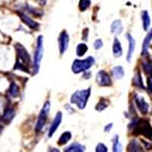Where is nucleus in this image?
<instances>
[{
	"label": "nucleus",
	"mask_w": 152,
	"mask_h": 152,
	"mask_svg": "<svg viewBox=\"0 0 152 152\" xmlns=\"http://www.w3.org/2000/svg\"><path fill=\"white\" fill-rule=\"evenodd\" d=\"M58 42H59V51H60V53L62 55V54L65 53V52L68 49L69 43V36L66 31H63L59 34Z\"/></svg>",
	"instance_id": "obj_8"
},
{
	"label": "nucleus",
	"mask_w": 152,
	"mask_h": 152,
	"mask_svg": "<svg viewBox=\"0 0 152 152\" xmlns=\"http://www.w3.org/2000/svg\"><path fill=\"white\" fill-rule=\"evenodd\" d=\"M50 101H47L44 104L43 108L40 110V114L38 116L37 122L36 125V131L37 132L41 131L43 128L45 126L46 123H47V119L48 117L49 113H50Z\"/></svg>",
	"instance_id": "obj_5"
},
{
	"label": "nucleus",
	"mask_w": 152,
	"mask_h": 152,
	"mask_svg": "<svg viewBox=\"0 0 152 152\" xmlns=\"http://www.w3.org/2000/svg\"><path fill=\"white\" fill-rule=\"evenodd\" d=\"M113 123H110V124L107 125V126H105V128H104V132H109L111 130V129L113 128Z\"/></svg>",
	"instance_id": "obj_33"
},
{
	"label": "nucleus",
	"mask_w": 152,
	"mask_h": 152,
	"mask_svg": "<svg viewBox=\"0 0 152 152\" xmlns=\"http://www.w3.org/2000/svg\"><path fill=\"white\" fill-rule=\"evenodd\" d=\"M129 151H142V148L136 140H132L127 147Z\"/></svg>",
	"instance_id": "obj_19"
},
{
	"label": "nucleus",
	"mask_w": 152,
	"mask_h": 152,
	"mask_svg": "<svg viewBox=\"0 0 152 152\" xmlns=\"http://www.w3.org/2000/svg\"><path fill=\"white\" fill-rule=\"evenodd\" d=\"M130 126L132 127L135 135H142L148 139L152 138V128L148 120L135 119L133 120Z\"/></svg>",
	"instance_id": "obj_1"
},
{
	"label": "nucleus",
	"mask_w": 152,
	"mask_h": 152,
	"mask_svg": "<svg viewBox=\"0 0 152 152\" xmlns=\"http://www.w3.org/2000/svg\"><path fill=\"white\" fill-rule=\"evenodd\" d=\"M113 74L114 77L116 78V79H121L123 78V76L125 75L124 69L122 66H115V67L113 69Z\"/></svg>",
	"instance_id": "obj_18"
},
{
	"label": "nucleus",
	"mask_w": 152,
	"mask_h": 152,
	"mask_svg": "<svg viewBox=\"0 0 152 152\" xmlns=\"http://www.w3.org/2000/svg\"><path fill=\"white\" fill-rule=\"evenodd\" d=\"M19 16L21 18V20L23 21V22L25 24H27L30 28L31 29H37L39 28V24L36 21H34L33 19L30 18L29 16L27 15L24 14V13H18Z\"/></svg>",
	"instance_id": "obj_12"
},
{
	"label": "nucleus",
	"mask_w": 152,
	"mask_h": 152,
	"mask_svg": "<svg viewBox=\"0 0 152 152\" xmlns=\"http://www.w3.org/2000/svg\"><path fill=\"white\" fill-rule=\"evenodd\" d=\"M96 81L97 84L101 87H109L112 85L110 77L108 73H107L104 70H100L97 72Z\"/></svg>",
	"instance_id": "obj_7"
},
{
	"label": "nucleus",
	"mask_w": 152,
	"mask_h": 152,
	"mask_svg": "<svg viewBox=\"0 0 152 152\" xmlns=\"http://www.w3.org/2000/svg\"><path fill=\"white\" fill-rule=\"evenodd\" d=\"M133 85L135 86L138 87V88H142L145 89V86L143 85V81H142V76L139 72H137L136 74L135 75V77L133 78Z\"/></svg>",
	"instance_id": "obj_20"
},
{
	"label": "nucleus",
	"mask_w": 152,
	"mask_h": 152,
	"mask_svg": "<svg viewBox=\"0 0 152 152\" xmlns=\"http://www.w3.org/2000/svg\"><path fill=\"white\" fill-rule=\"evenodd\" d=\"M91 0H80L79 2V9L81 12H84V11L87 10L88 8L90 7Z\"/></svg>",
	"instance_id": "obj_28"
},
{
	"label": "nucleus",
	"mask_w": 152,
	"mask_h": 152,
	"mask_svg": "<svg viewBox=\"0 0 152 152\" xmlns=\"http://www.w3.org/2000/svg\"><path fill=\"white\" fill-rule=\"evenodd\" d=\"M2 130H3V127H2V126H1V125H0V133L2 132Z\"/></svg>",
	"instance_id": "obj_35"
},
{
	"label": "nucleus",
	"mask_w": 152,
	"mask_h": 152,
	"mask_svg": "<svg viewBox=\"0 0 152 152\" xmlns=\"http://www.w3.org/2000/svg\"><path fill=\"white\" fill-rule=\"evenodd\" d=\"M142 21H143V28L145 31L148 29L151 24V19L147 11L142 12Z\"/></svg>",
	"instance_id": "obj_24"
},
{
	"label": "nucleus",
	"mask_w": 152,
	"mask_h": 152,
	"mask_svg": "<svg viewBox=\"0 0 152 152\" xmlns=\"http://www.w3.org/2000/svg\"><path fill=\"white\" fill-rule=\"evenodd\" d=\"M15 49L17 51L18 59H21V62L25 64H30L31 63V56L25 47L20 43H17L15 45Z\"/></svg>",
	"instance_id": "obj_6"
},
{
	"label": "nucleus",
	"mask_w": 152,
	"mask_h": 152,
	"mask_svg": "<svg viewBox=\"0 0 152 152\" xmlns=\"http://www.w3.org/2000/svg\"><path fill=\"white\" fill-rule=\"evenodd\" d=\"M113 53L115 57H120L123 54V49L121 47V43L117 38L114 39L113 43Z\"/></svg>",
	"instance_id": "obj_15"
},
{
	"label": "nucleus",
	"mask_w": 152,
	"mask_h": 152,
	"mask_svg": "<svg viewBox=\"0 0 152 152\" xmlns=\"http://www.w3.org/2000/svg\"><path fill=\"white\" fill-rule=\"evenodd\" d=\"M123 24L120 20H116L111 24V32L115 34H120L123 31Z\"/></svg>",
	"instance_id": "obj_17"
},
{
	"label": "nucleus",
	"mask_w": 152,
	"mask_h": 152,
	"mask_svg": "<svg viewBox=\"0 0 152 152\" xmlns=\"http://www.w3.org/2000/svg\"><path fill=\"white\" fill-rule=\"evenodd\" d=\"M126 37L127 38V40L129 41V50H128V53H127V56H126V59L129 62L131 61L133 53L135 51V41L134 40V38L132 37L130 34H126Z\"/></svg>",
	"instance_id": "obj_11"
},
{
	"label": "nucleus",
	"mask_w": 152,
	"mask_h": 152,
	"mask_svg": "<svg viewBox=\"0 0 152 152\" xmlns=\"http://www.w3.org/2000/svg\"><path fill=\"white\" fill-rule=\"evenodd\" d=\"M96 151L97 152H107L108 151V148L107 146L103 143H99L96 147Z\"/></svg>",
	"instance_id": "obj_30"
},
{
	"label": "nucleus",
	"mask_w": 152,
	"mask_h": 152,
	"mask_svg": "<svg viewBox=\"0 0 152 152\" xmlns=\"http://www.w3.org/2000/svg\"><path fill=\"white\" fill-rule=\"evenodd\" d=\"M94 59L92 56L88 57L85 59H75L73 62L72 70L75 74H78L82 72H85L90 69L94 64Z\"/></svg>",
	"instance_id": "obj_3"
},
{
	"label": "nucleus",
	"mask_w": 152,
	"mask_h": 152,
	"mask_svg": "<svg viewBox=\"0 0 152 152\" xmlns=\"http://www.w3.org/2000/svg\"><path fill=\"white\" fill-rule=\"evenodd\" d=\"M62 113L58 112L56 115L55 118H54V120L53 121L52 124H51V126H50V129H49V132H48L49 138H51V137L53 135L54 133L56 132L57 129L59 128V125H60L61 122H62Z\"/></svg>",
	"instance_id": "obj_10"
},
{
	"label": "nucleus",
	"mask_w": 152,
	"mask_h": 152,
	"mask_svg": "<svg viewBox=\"0 0 152 152\" xmlns=\"http://www.w3.org/2000/svg\"><path fill=\"white\" fill-rule=\"evenodd\" d=\"M134 99H135V104H136L137 107H138V110L140 111L141 113L146 114L148 110L149 105L146 101L145 100L144 97L142 96L138 95V94H135L134 96Z\"/></svg>",
	"instance_id": "obj_9"
},
{
	"label": "nucleus",
	"mask_w": 152,
	"mask_h": 152,
	"mask_svg": "<svg viewBox=\"0 0 152 152\" xmlns=\"http://www.w3.org/2000/svg\"><path fill=\"white\" fill-rule=\"evenodd\" d=\"M43 53V36H39L37 41V47L34 53V68L35 73L39 72L40 66V62L42 60Z\"/></svg>",
	"instance_id": "obj_4"
},
{
	"label": "nucleus",
	"mask_w": 152,
	"mask_h": 152,
	"mask_svg": "<svg viewBox=\"0 0 152 152\" xmlns=\"http://www.w3.org/2000/svg\"><path fill=\"white\" fill-rule=\"evenodd\" d=\"M142 66H143L144 71L145 73L148 74L152 78V62L150 59H146L142 63Z\"/></svg>",
	"instance_id": "obj_25"
},
{
	"label": "nucleus",
	"mask_w": 152,
	"mask_h": 152,
	"mask_svg": "<svg viewBox=\"0 0 152 152\" xmlns=\"http://www.w3.org/2000/svg\"><path fill=\"white\" fill-rule=\"evenodd\" d=\"M9 94H10L11 97H17L19 96V88L15 83L12 82L10 85V88H9Z\"/></svg>",
	"instance_id": "obj_27"
},
{
	"label": "nucleus",
	"mask_w": 152,
	"mask_h": 152,
	"mask_svg": "<svg viewBox=\"0 0 152 152\" xmlns=\"http://www.w3.org/2000/svg\"><path fill=\"white\" fill-rule=\"evenodd\" d=\"M152 39V28L151 31L147 34V36L145 37V40H144L143 43H142V55L145 56L148 54V50L150 46L151 41Z\"/></svg>",
	"instance_id": "obj_14"
},
{
	"label": "nucleus",
	"mask_w": 152,
	"mask_h": 152,
	"mask_svg": "<svg viewBox=\"0 0 152 152\" xmlns=\"http://www.w3.org/2000/svg\"><path fill=\"white\" fill-rule=\"evenodd\" d=\"M122 149H123V147L119 142V135H116L113 139V151L115 152L122 151Z\"/></svg>",
	"instance_id": "obj_21"
},
{
	"label": "nucleus",
	"mask_w": 152,
	"mask_h": 152,
	"mask_svg": "<svg viewBox=\"0 0 152 152\" xmlns=\"http://www.w3.org/2000/svg\"><path fill=\"white\" fill-rule=\"evenodd\" d=\"M103 45H104V43H103L102 40H100V39H97L94 41V48L95 50H99V49L102 48Z\"/></svg>",
	"instance_id": "obj_31"
},
{
	"label": "nucleus",
	"mask_w": 152,
	"mask_h": 152,
	"mask_svg": "<svg viewBox=\"0 0 152 152\" xmlns=\"http://www.w3.org/2000/svg\"><path fill=\"white\" fill-rule=\"evenodd\" d=\"M109 100H107V99L101 98L100 100V101H99L98 104H97V106H96V110H97V111H99V112L103 111L109 106Z\"/></svg>",
	"instance_id": "obj_26"
},
{
	"label": "nucleus",
	"mask_w": 152,
	"mask_h": 152,
	"mask_svg": "<svg viewBox=\"0 0 152 152\" xmlns=\"http://www.w3.org/2000/svg\"><path fill=\"white\" fill-rule=\"evenodd\" d=\"M15 116V112L14 110L11 109V108L6 109L4 111L2 116H1V121L5 124H8L14 119Z\"/></svg>",
	"instance_id": "obj_13"
},
{
	"label": "nucleus",
	"mask_w": 152,
	"mask_h": 152,
	"mask_svg": "<svg viewBox=\"0 0 152 152\" xmlns=\"http://www.w3.org/2000/svg\"><path fill=\"white\" fill-rule=\"evenodd\" d=\"M88 47L85 43H79L76 48V54L79 57L83 56L88 51Z\"/></svg>",
	"instance_id": "obj_23"
},
{
	"label": "nucleus",
	"mask_w": 152,
	"mask_h": 152,
	"mask_svg": "<svg viewBox=\"0 0 152 152\" xmlns=\"http://www.w3.org/2000/svg\"><path fill=\"white\" fill-rule=\"evenodd\" d=\"M37 1H39L40 3H42V5H44V4H45V0H37Z\"/></svg>",
	"instance_id": "obj_34"
},
{
	"label": "nucleus",
	"mask_w": 152,
	"mask_h": 152,
	"mask_svg": "<svg viewBox=\"0 0 152 152\" xmlns=\"http://www.w3.org/2000/svg\"><path fill=\"white\" fill-rule=\"evenodd\" d=\"M72 138V134L70 132H66L62 133V135L59 138V141H58V144L60 145H65L67 143L70 139Z\"/></svg>",
	"instance_id": "obj_22"
},
{
	"label": "nucleus",
	"mask_w": 152,
	"mask_h": 152,
	"mask_svg": "<svg viewBox=\"0 0 152 152\" xmlns=\"http://www.w3.org/2000/svg\"><path fill=\"white\" fill-rule=\"evenodd\" d=\"M148 91L152 94V81L151 80V78L148 79Z\"/></svg>",
	"instance_id": "obj_32"
},
{
	"label": "nucleus",
	"mask_w": 152,
	"mask_h": 152,
	"mask_svg": "<svg viewBox=\"0 0 152 152\" xmlns=\"http://www.w3.org/2000/svg\"><path fill=\"white\" fill-rule=\"evenodd\" d=\"M91 95V88L85 90L77 91L71 97V103L76 104L78 109L83 110L86 107L88 100Z\"/></svg>",
	"instance_id": "obj_2"
},
{
	"label": "nucleus",
	"mask_w": 152,
	"mask_h": 152,
	"mask_svg": "<svg viewBox=\"0 0 152 152\" xmlns=\"http://www.w3.org/2000/svg\"><path fill=\"white\" fill-rule=\"evenodd\" d=\"M15 69H18V70H22V71L25 72H29L28 71V69L25 64H22L21 62H20V61L18 59L17 62H16V64L15 66Z\"/></svg>",
	"instance_id": "obj_29"
},
{
	"label": "nucleus",
	"mask_w": 152,
	"mask_h": 152,
	"mask_svg": "<svg viewBox=\"0 0 152 152\" xmlns=\"http://www.w3.org/2000/svg\"><path fill=\"white\" fill-rule=\"evenodd\" d=\"M85 147L78 143H73L65 149L66 152H82L85 151Z\"/></svg>",
	"instance_id": "obj_16"
}]
</instances>
